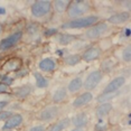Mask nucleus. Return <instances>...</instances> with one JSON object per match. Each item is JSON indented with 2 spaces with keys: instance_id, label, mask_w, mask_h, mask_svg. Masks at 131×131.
Here are the masks:
<instances>
[{
  "instance_id": "1",
  "label": "nucleus",
  "mask_w": 131,
  "mask_h": 131,
  "mask_svg": "<svg viewBox=\"0 0 131 131\" xmlns=\"http://www.w3.org/2000/svg\"><path fill=\"white\" fill-rule=\"evenodd\" d=\"M99 21V17L97 16H86V17H81V18L72 19L70 21L65 23L62 25L63 29H82V28H89L91 26L95 25Z\"/></svg>"
},
{
  "instance_id": "2",
  "label": "nucleus",
  "mask_w": 131,
  "mask_h": 131,
  "mask_svg": "<svg viewBox=\"0 0 131 131\" xmlns=\"http://www.w3.org/2000/svg\"><path fill=\"white\" fill-rule=\"evenodd\" d=\"M90 9V2L83 1V0H76L71 1L67 8V16L72 19H76L79 17L85 15Z\"/></svg>"
},
{
  "instance_id": "3",
  "label": "nucleus",
  "mask_w": 131,
  "mask_h": 131,
  "mask_svg": "<svg viewBox=\"0 0 131 131\" xmlns=\"http://www.w3.org/2000/svg\"><path fill=\"white\" fill-rule=\"evenodd\" d=\"M52 9V2L48 0H38L35 1L34 5L31 6V15L34 17H43L49 14Z\"/></svg>"
},
{
  "instance_id": "4",
  "label": "nucleus",
  "mask_w": 131,
  "mask_h": 131,
  "mask_svg": "<svg viewBox=\"0 0 131 131\" xmlns=\"http://www.w3.org/2000/svg\"><path fill=\"white\" fill-rule=\"evenodd\" d=\"M103 79V73L102 71H93L86 76L84 83H83V86L86 90V92H90L92 90H94L97 85L100 84V82L102 81Z\"/></svg>"
},
{
  "instance_id": "5",
  "label": "nucleus",
  "mask_w": 131,
  "mask_h": 131,
  "mask_svg": "<svg viewBox=\"0 0 131 131\" xmlns=\"http://www.w3.org/2000/svg\"><path fill=\"white\" fill-rule=\"evenodd\" d=\"M106 30H108V25L105 23H96L95 25L88 28V30L85 31V37L88 39H96L105 34Z\"/></svg>"
},
{
  "instance_id": "6",
  "label": "nucleus",
  "mask_w": 131,
  "mask_h": 131,
  "mask_svg": "<svg viewBox=\"0 0 131 131\" xmlns=\"http://www.w3.org/2000/svg\"><path fill=\"white\" fill-rule=\"evenodd\" d=\"M23 37V31H15L8 37L0 40V50H8L13 48L19 43V40Z\"/></svg>"
},
{
  "instance_id": "7",
  "label": "nucleus",
  "mask_w": 131,
  "mask_h": 131,
  "mask_svg": "<svg viewBox=\"0 0 131 131\" xmlns=\"http://www.w3.org/2000/svg\"><path fill=\"white\" fill-rule=\"evenodd\" d=\"M124 83H126V79H124V76L115 77V79H113L112 81L105 86L103 93H113V92H117L124 85Z\"/></svg>"
},
{
  "instance_id": "8",
  "label": "nucleus",
  "mask_w": 131,
  "mask_h": 131,
  "mask_svg": "<svg viewBox=\"0 0 131 131\" xmlns=\"http://www.w3.org/2000/svg\"><path fill=\"white\" fill-rule=\"evenodd\" d=\"M58 112H59V109L57 106H55V105L48 106V108L44 109L43 111L38 114V119L41 121H49V120H52V119L57 117Z\"/></svg>"
},
{
  "instance_id": "9",
  "label": "nucleus",
  "mask_w": 131,
  "mask_h": 131,
  "mask_svg": "<svg viewBox=\"0 0 131 131\" xmlns=\"http://www.w3.org/2000/svg\"><path fill=\"white\" fill-rule=\"evenodd\" d=\"M23 115L21 114H13L10 118H8L6 120L2 130H13L15 128L19 127L23 123Z\"/></svg>"
},
{
  "instance_id": "10",
  "label": "nucleus",
  "mask_w": 131,
  "mask_h": 131,
  "mask_svg": "<svg viewBox=\"0 0 131 131\" xmlns=\"http://www.w3.org/2000/svg\"><path fill=\"white\" fill-rule=\"evenodd\" d=\"M20 67H21V59L14 57V58L8 59V61L4 64L2 71H5L6 74L10 73V72H18V70Z\"/></svg>"
},
{
  "instance_id": "11",
  "label": "nucleus",
  "mask_w": 131,
  "mask_h": 131,
  "mask_svg": "<svg viewBox=\"0 0 131 131\" xmlns=\"http://www.w3.org/2000/svg\"><path fill=\"white\" fill-rule=\"evenodd\" d=\"M71 122L73 123V126L77 128V129H82V128L86 127V124L89 123V117L85 112H80L75 114L72 118Z\"/></svg>"
},
{
  "instance_id": "12",
  "label": "nucleus",
  "mask_w": 131,
  "mask_h": 131,
  "mask_svg": "<svg viewBox=\"0 0 131 131\" xmlns=\"http://www.w3.org/2000/svg\"><path fill=\"white\" fill-rule=\"evenodd\" d=\"M100 55H101V49L99 47H90V48H88L83 53L81 58L84 62H92L99 58Z\"/></svg>"
},
{
  "instance_id": "13",
  "label": "nucleus",
  "mask_w": 131,
  "mask_h": 131,
  "mask_svg": "<svg viewBox=\"0 0 131 131\" xmlns=\"http://www.w3.org/2000/svg\"><path fill=\"white\" fill-rule=\"evenodd\" d=\"M56 61L52 57H46V58H43L41 61L39 62L38 64V67H39L40 71L43 72H53V71L56 70Z\"/></svg>"
},
{
  "instance_id": "14",
  "label": "nucleus",
  "mask_w": 131,
  "mask_h": 131,
  "mask_svg": "<svg viewBox=\"0 0 131 131\" xmlns=\"http://www.w3.org/2000/svg\"><path fill=\"white\" fill-rule=\"evenodd\" d=\"M92 100H93V94L91 92H85V93H82L81 95H79L73 101V106L74 108H81V106L90 103Z\"/></svg>"
},
{
  "instance_id": "15",
  "label": "nucleus",
  "mask_w": 131,
  "mask_h": 131,
  "mask_svg": "<svg viewBox=\"0 0 131 131\" xmlns=\"http://www.w3.org/2000/svg\"><path fill=\"white\" fill-rule=\"evenodd\" d=\"M130 14L127 13V11H123V13H118L112 15L111 17H109L108 21L110 24H113V25H121V24H124L126 21L129 20Z\"/></svg>"
},
{
  "instance_id": "16",
  "label": "nucleus",
  "mask_w": 131,
  "mask_h": 131,
  "mask_svg": "<svg viewBox=\"0 0 131 131\" xmlns=\"http://www.w3.org/2000/svg\"><path fill=\"white\" fill-rule=\"evenodd\" d=\"M112 110V104L110 102L106 103H101L99 106L95 110V113H96V117L99 119H103L106 114H109V112Z\"/></svg>"
},
{
  "instance_id": "17",
  "label": "nucleus",
  "mask_w": 131,
  "mask_h": 131,
  "mask_svg": "<svg viewBox=\"0 0 131 131\" xmlns=\"http://www.w3.org/2000/svg\"><path fill=\"white\" fill-rule=\"evenodd\" d=\"M82 86H83L82 79L81 77H75V79H73L72 81L68 83L67 92H70V93H76V92H79L81 90Z\"/></svg>"
},
{
  "instance_id": "18",
  "label": "nucleus",
  "mask_w": 131,
  "mask_h": 131,
  "mask_svg": "<svg viewBox=\"0 0 131 131\" xmlns=\"http://www.w3.org/2000/svg\"><path fill=\"white\" fill-rule=\"evenodd\" d=\"M70 4H71L70 0H56V1L53 2V6H54V9L56 13L63 14L64 11L67 10Z\"/></svg>"
},
{
  "instance_id": "19",
  "label": "nucleus",
  "mask_w": 131,
  "mask_h": 131,
  "mask_svg": "<svg viewBox=\"0 0 131 131\" xmlns=\"http://www.w3.org/2000/svg\"><path fill=\"white\" fill-rule=\"evenodd\" d=\"M31 92V85L29 84H26V85H23L20 88H17V90L15 91V95H16L18 99H25L27 97Z\"/></svg>"
},
{
  "instance_id": "20",
  "label": "nucleus",
  "mask_w": 131,
  "mask_h": 131,
  "mask_svg": "<svg viewBox=\"0 0 131 131\" xmlns=\"http://www.w3.org/2000/svg\"><path fill=\"white\" fill-rule=\"evenodd\" d=\"M66 96H67V89L59 88L54 92V94H53V101H54L55 103H61L66 99Z\"/></svg>"
},
{
  "instance_id": "21",
  "label": "nucleus",
  "mask_w": 131,
  "mask_h": 131,
  "mask_svg": "<svg viewBox=\"0 0 131 131\" xmlns=\"http://www.w3.org/2000/svg\"><path fill=\"white\" fill-rule=\"evenodd\" d=\"M71 123V120L68 118H65V119H62L61 121H58L57 123H55L54 126H52L47 131H63L64 129L70 126Z\"/></svg>"
},
{
  "instance_id": "22",
  "label": "nucleus",
  "mask_w": 131,
  "mask_h": 131,
  "mask_svg": "<svg viewBox=\"0 0 131 131\" xmlns=\"http://www.w3.org/2000/svg\"><path fill=\"white\" fill-rule=\"evenodd\" d=\"M34 76L36 79V86L39 89H45L48 86V80L46 79L45 76H43L40 73H34Z\"/></svg>"
},
{
  "instance_id": "23",
  "label": "nucleus",
  "mask_w": 131,
  "mask_h": 131,
  "mask_svg": "<svg viewBox=\"0 0 131 131\" xmlns=\"http://www.w3.org/2000/svg\"><path fill=\"white\" fill-rule=\"evenodd\" d=\"M82 61L81 56L77 55V54H72V55H68L64 58V62L66 65H70V66H74V65L79 64L80 62Z\"/></svg>"
},
{
  "instance_id": "24",
  "label": "nucleus",
  "mask_w": 131,
  "mask_h": 131,
  "mask_svg": "<svg viewBox=\"0 0 131 131\" xmlns=\"http://www.w3.org/2000/svg\"><path fill=\"white\" fill-rule=\"evenodd\" d=\"M118 94H119V91L113 92V93H102L101 95L97 96V102H100V103H106V102H109L110 100L114 99V97L117 96Z\"/></svg>"
},
{
  "instance_id": "25",
  "label": "nucleus",
  "mask_w": 131,
  "mask_h": 131,
  "mask_svg": "<svg viewBox=\"0 0 131 131\" xmlns=\"http://www.w3.org/2000/svg\"><path fill=\"white\" fill-rule=\"evenodd\" d=\"M75 39V36L74 35H71V34H62L61 36L58 37V43L61 45H68L70 43Z\"/></svg>"
},
{
  "instance_id": "26",
  "label": "nucleus",
  "mask_w": 131,
  "mask_h": 131,
  "mask_svg": "<svg viewBox=\"0 0 131 131\" xmlns=\"http://www.w3.org/2000/svg\"><path fill=\"white\" fill-rule=\"evenodd\" d=\"M122 59H123L126 63H129L131 61V47H130V45H128L126 48L123 49V52H122Z\"/></svg>"
},
{
  "instance_id": "27",
  "label": "nucleus",
  "mask_w": 131,
  "mask_h": 131,
  "mask_svg": "<svg viewBox=\"0 0 131 131\" xmlns=\"http://www.w3.org/2000/svg\"><path fill=\"white\" fill-rule=\"evenodd\" d=\"M106 129H108V126L103 121V119H99V122L95 124L94 131H106Z\"/></svg>"
},
{
  "instance_id": "28",
  "label": "nucleus",
  "mask_w": 131,
  "mask_h": 131,
  "mask_svg": "<svg viewBox=\"0 0 131 131\" xmlns=\"http://www.w3.org/2000/svg\"><path fill=\"white\" fill-rule=\"evenodd\" d=\"M1 83H4V84L8 85V86H10L14 83V79L13 77H10L9 75H7V74H5V75L1 76Z\"/></svg>"
},
{
  "instance_id": "29",
  "label": "nucleus",
  "mask_w": 131,
  "mask_h": 131,
  "mask_svg": "<svg viewBox=\"0 0 131 131\" xmlns=\"http://www.w3.org/2000/svg\"><path fill=\"white\" fill-rule=\"evenodd\" d=\"M11 115H13V112L11 111H6V110H4V111H0V121H6L8 118H10Z\"/></svg>"
},
{
  "instance_id": "30",
  "label": "nucleus",
  "mask_w": 131,
  "mask_h": 131,
  "mask_svg": "<svg viewBox=\"0 0 131 131\" xmlns=\"http://www.w3.org/2000/svg\"><path fill=\"white\" fill-rule=\"evenodd\" d=\"M113 66V63L110 59H106V61H104L103 62V64H102V67L104 68V72H110L111 71V68Z\"/></svg>"
},
{
  "instance_id": "31",
  "label": "nucleus",
  "mask_w": 131,
  "mask_h": 131,
  "mask_svg": "<svg viewBox=\"0 0 131 131\" xmlns=\"http://www.w3.org/2000/svg\"><path fill=\"white\" fill-rule=\"evenodd\" d=\"M57 31H58L57 28H48V29H46L44 34H45L46 37H50V36H53V35L57 34Z\"/></svg>"
},
{
  "instance_id": "32",
  "label": "nucleus",
  "mask_w": 131,
  "mask_h": 131,
  "mask_svg": "<svg viewBox=\"0 0 131 131\" xmlns=\"http://www.w3.org/2000/svg\"><path fill=\"white\" fill-rule=\"evenodd\" d=\"M8 92H9V86L0 82V94H5Z\"/></svg>"
},
{
  "instance_id": "33",
  "label": "nucleus",
  "mask_w": 131,
  "mask_h": 131,
  "mask_svg": "<svg viewBox=\"0 0 131 131\" xmlns=\"http://www.w3.org/2000/svg\"><path fill=\"white\" fill-rule=\"evenodd\" d=\"M29 131H45V128L43 126H35V127H31Z\"/></svg>"
},
{
  "instance_id": "34",
  "label": "nucleus",
  "mask_w": 131,
  "mask_h": 131,
  "mask_svg": "<svg viewBox=\"0 0 131 131\" xmlns=\"http://www.w3.org/2000/svg\"><path fill=\"white\" fill-rule=\"evenodd\" d=\"M8 105L7 101H0V111H4L5 108Z\"/></svg>"
},
{
  "instance_id": "35",
  "label": "nucleus",
  "mask_w": 131,
  "mask_h": 131,
  "mask_svg": "<svg viewBox=\"0 0 131 131\" xmlns=\"http://www.w3.org/2000/svg\"><path fill=\"white\" fill-rule=\"evenodd\" d=\"M6 14V9L4 7H0V16H2V15Z\"/></svg>"
},
{
  "instance_id": "36",
  "label": "nucleus",
  "mask_w": 131,
  "mask_h": 131,
  "mask_svg": "<svg viewBox=\"0 0 131 131\" xmlns=\"http://www.w3.org/2000/svg\"><path fill=\"white\" fill-rule=\"evenodd\" d=\"M129 36H130V29L127 28L126 29V37H129Z\"/></svg>"
},
{
  "instance_id": "37",
  "label": "nucleus",
  "mask_w": 131,
  "mask_h": 131,
  "mask_svg": "<svg viewBox=\"0 0 131 131\" xmlns=\"http://www.w3.org/2000/svg\"><path fill=\"white\" fill-rule=\"evenodd\" d=\"M2 32H4V26H2V24L0 23V35H1Z\"/></svg>"
},
{
  "instance_id": "38",
  "label": "nucleus",
  "mask_w": 131,
  "mask_h": 131,
  "mask_svg": "<svg viewBox=\"0 0 131 131\" xmlns=\"http://www.w3.org/2000/svg\"><path fill=\"white\" fill-rule=\"evenodd\" d=\"M56 54L62 56V55H63V50H59V49H58V50H56Z\"/></svg>"
},
{
  "instance_id": "39",
  "label": "nucleus",
  "mask_w": 131,
  "mask_h": 131,
  "mask_svg": "<svg viewBox=\"0 0 131 131\" xmlns=\"http://www.w3.org/2000/svg\"><path fill=\"white\" fill-rule=\"evenodd\" d=\"M71 131H83L82 129H77V128H75V129H73V130H71Z\"/></svg>"
},
{
  "instance_id": "40",
  "label": "nucleus",
  "mask_w": 131,
  "mask_h": 131,
  "mask_svg": "<svg viewBox=\"0 0 131 131\" xmlns=\"http://www.w3.org/2000/svg\"><path fill=\"white\" fill-rule=\"evenodd\" d=\"M5 131H13V130H5Z\"/></svg>"
}]
</instances>
